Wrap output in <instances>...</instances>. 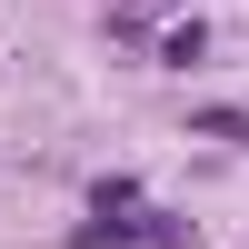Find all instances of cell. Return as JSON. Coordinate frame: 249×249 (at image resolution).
<instances>
[{
  "label": "cell",
  "instance_id": "obj_1",
  "mask_svg": "<svg viewBox=\"0 0 249 249\" xmlns=\"http://www.w3.org/2000/svg\"><path fill=\"white\" fill-rule=\"evenodd\" d=\"M199 50H210V30H199V20H179V30H170V40H160V60H170V70H190V60H199Z\"/></svg>",
  "mask_w": 249,
  "mask_h": 249
}]
</instances>
